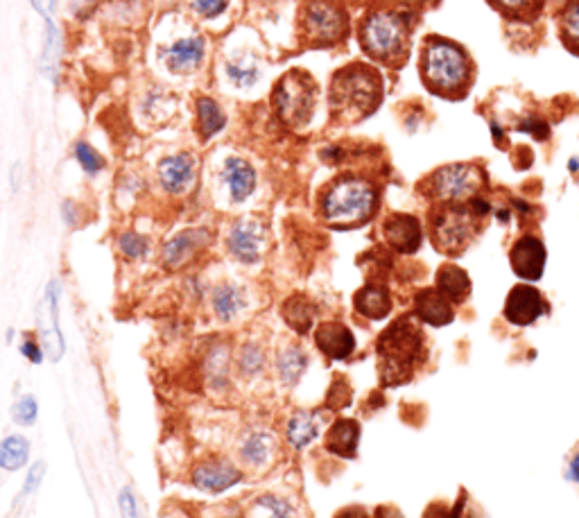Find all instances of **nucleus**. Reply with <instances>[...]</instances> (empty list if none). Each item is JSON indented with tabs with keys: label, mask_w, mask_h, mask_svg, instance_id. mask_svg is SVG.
<instances>
[{
	"label": "nucleus",
	"mask_w": 579,
	"mask_h": 518,
	"mask_svg": "<svg viewBox=\"0 0 579 518\" xmlns=\"http://www.w3.org/2000/svg\"><path fill=\"white\" fill-rule=\"evenodd\" d=\"M382 78L376 69L367 64H351L337 70L331 79L333 118L340 123H360L369 118L381 106Z\"/></svg>",
	"instance_id": "obj_2"
},
{
	"label": "nucleus",
	"mask_w": 579,
	"mask_h": 518,
	"mask_svg": "<svg viewBox=\"0 0 579 518\" xmlns=\"http://www.w3.org/2000/svg\"><path fill=\"white\" fill-rule=\"evenodd\" d=\"M322 435V419L317 412L310 410H299V412L290 414L285 421V441L290 449L304 450Z\"/></svg>",
	"instance_id": "obj_21"
},
{
	"label": "nucleus",
	"mask_w": 579,
	"mask_h": 518,
	"mask_svg": "<svg viewBox=\"0 0 579 518\" xmlns=\"http://www.w3.org/2000/svg\"><path fill=\"white\" fill-rule=\"evenodd\" d=\"M21 354L28 358V363L39 365L43 360V347L32 338V335H25L23 342H21Z\"/></svg>",
	"instance_id": "obj_43"
},
{
	"label": "nucleus",
	"mask_w": 579,
	"mask_h": 518,
	"mask_svg": "<svg viewBox=\"0 0 579 518\" xmlns=\"http://www.w3.org/2000/svg\"><path fill=\"white\" fill-rule=\"evenodd\" d=\"M349 403H351L349 383H346L345 378L337 376L335 381H333L331 390H328V394H326V408L328 410H342V408H346Z\"/></svg>",
	"instance_id": "obj_40"
},
{
	"label": "nucleus",
	"mask_w": 579,
	"mask_h": 518,
	"mask_svg": "<svg viewBox=\"0 0 579 518\" xmlns=\"http://www.w3.org/2000/svg\"><path fill=\"white\" fill-rule=\"evenodd\" d=\"M418 73L430 93L446 100H462L473 87L475 66L469 52L444 37H426Z\"/></svg>",
	"instance_id": "obj_1"
},
{
	"label": "nucleus",
	"mask_w": 579,
	"mask_h": 518,
	"mask_svg": "<svg viewBox=\"0 0 579 518\" xmlns=\"http://www.w3.org/2000/svg\"><path fill=\"white\" fill-rule=\"evenodd\" d=\"M381 358V378L385 385H400L412 381L417 365L426 358V339L412 317L391 321L376 344Z\"/></svg>",
	"instance_id": "obj_4"
},
{
	"label": "nucleus",
	"mask_w": 579,
	"mask_h": 518,
	"mask_svg": "<svg viewBox=\"0 0 579 518\" xmlns=\"http://www.w3.org/2000/svg\"><path fill=\"white\" fill-rule=\"evenodd\" d=\"M382 238L394 252L414 254L421 247V225L409 213H391L382 222Z\"/></svg>",
	"instance_id": "obj_15"
},
{
	"label": "nucleus",
	"mask_w": 579,
	"mask_h": 518,
	"mask_svg": "<svg viewBox=\"0 0 579 518\" xmlns=\"http://www.w3.org/2000/svg\"><path fill=\"white\" fill-rule=\"evenodd\" d=\"M30 439L23 435H7L0 441V468L7 473H16L28 464Z\"/></svg>",
	"instance_id": "obj_30"
},
{
	"label": "nucleus",
	"mask_w": 579,
	"mask_h": 518,
	"mask_svg": "<svg viewBox=\"0 0 579 518\" xmlns=\"http://www.w3.org/2000/svg\"><path fill=\"white\" fill-rule=\"evenodd\" d=\"M373 518H403L399 513V509L394 507H378L376 513H373Z\"/></svg>",
	"instance_id": "obj_48"
},
{
	"label": "nucleus",
	"mask_w": 579,
	"mask_h": 518,
	"mask_svg": "<svg viewBox=\"0 0 579 518\" xmlns=\"http://www.w3.org/2000/svg\"><path fill=\"white\" fill-rule=\"evenodd\" d=\"M378 208V190L369 180L358 175H342L324 189L319 213L324 222L335 229H355L367 225Z\"/></svg>",
	"instance_id": "obj_3"
},
{
	"label": "nucleus",
	"mask_w": 579,
	"mask_h": 518,
	"mask_svg": "<svg viewBox=\"0 0 579 518\" xmlns=\"http://www.w3.org/2000/svg\"><path fill=\"white\" fill-rule=\"evenodd\" d=\"M265 365H267L265 349L256 342H244L238 349V354H235V367H238V372L247 378H253L258 376V374L265 372Z\"/></svg>",
	"instance_id": "obj_32"
},
{
	"label": "nucleus",
	"mask_w": 579,
	"mask_h": 518,
	"mask_svg": "<svg viewBox=\"0 0 579 518\" xmlns=\"http://www.w3.org/2000/svg\"><path fill=\"white\" fill-rule=\"evenodd\" d=\"M547 310V303L543 294L532 285H514L511 292L507 294L505 301V317L514 326H529L537 321L543 312Z\"/></svg>",
	"instance_id": "obj_13"
},
{
	"label": "nucleus",
	"mask_w": 579,
	"mask_h": 518,
	"mask_svg": "<svg viewBox=\"0 0 579 518\" xmlns=\"http://www.w3.org/2000/svg\"><path fill=\"white\" fill-rule=\"evenodd\" d=\"M435 288L451 303H464L471 294V279L462 267L446 263V265L439 267Z\"/></svg>",
	"instance_id": "obj_28"
},
{
	"label": "nucleus",
	"mask_w": 579,
	"mask_h": 518,
	"mask_svg": "<svg viewBox=\"0 0 579 518\" xmlns=\"http://www.w3.org/2000/svg\"><path fill=\"white\" fill-rule=\"evenodd\" d=\"M195 10L202 16H217L226 10L229 0H193Z\"/></svg>",
	"instance_id": "obj_44"
},
{
	"label": "nucleus",
	"mask_w": 579,
	"mask_h": 518,
	"mask_svg": "<svg viewBox=\"0 0 579 518\" xmlns=\"http://www.w3.org/2000/svg\"><path fill=\"white\" fill-rule=\"evenodd\" d=\"M315 347L333 363L351 358L355 351V338L351 328L342 321H322L313 333Z\"/></svg>",
	"instance_id": "obj_14"
},
{
	"label": "nucleus",
	"mask_w": 579,
	"mask_h": 518,
	"mask_svg": "<svg viewBox=\"0 0 579 518\" xmlns=\"http://www.w3.org/2000/svg\"><path fill=\"white\" fill-rule=\"evenodd\" d=\"M299 28L310 46H333L349 34V16L331 0H310L304 7Z\"/></svg>",
	"instance_id": "obj_9"
},
{
	"label": "nucleus",
	"mask_w": 579,
	"mask_h": 518,
	"mask_svg": "<svg viewBox=\"0 0 579 518\" xmlns=\"http://www.w3.org/2000/svg\"><path fill=\"white\" fill-rule=\"evenodd\" d=\"M271 105L288 127H304L315 114L317 84L306 70H288L271 91Z\"/></svg>",
	"instance_id": "obj_8"
},
{
	"label": "nucleus",
	"mask_w": 579,
	"mask_h": 518,
	"mask_svg": "<svg viewBox=\"0 0 579 518\" xmlns=\"http://www.w3.org/2000/svg\"><path fill=\"white\" fill-rule=\"evenodd\" d=\"M244 480V471L226 455H207L190 468V482L202 494H225Z\"/></svg>",
	"instance_id": "obj_10"
},
{
	"label": "nucleus",
	"mask_w": 579,
	"mask_h": 518,
	"mask_svg": "<svg viewBox=\"0 0 579 518\" xmlns=\"http://www.w3.org/2000/svg\"><path fill=\"white\" fill-rule=\"evenodd\" d=\"M280 317L285 324L295 330L297 335H306L313 330L315 317H317V306L310 301L306 294H290L283 303H280Z\"/></svg>",
	"instance_id": "obj_25"
},
{
	"label": "nucleus",
	"mask_w": 579,
	"mask_h": 518,
	"mask_svg": "<svg viewBox=\"0 0 579 518\" xmlns=\"http://www.w3.org/2000/svg\"><path fill=\"white\" fill-rule=\"evenodd\" d=\"M198 175V161L193 154L166 156L159 163V181L168 195H184Z\"/></svg>",
	"instance_id": "obj_17"
},
{
	"label": "nucleus",
	"mask_w": 579,
	"mask_h": 518,
	"mask_svg": "<svg viewBox=\"0 0 579 518\" xmlns=\"http://www.w3.org/2000/svg\"><path fill=\"white\" fill-rule=\"evenodd\" d=\"M229 349L225 347H213L207 358V376L213 390H225L229 387Z\"/></svg>",
	"instance_id": "obj_34"
},
{
	"label": "nucleus",
	"mask_w": 579,
	"mask_h": 518,
	"mask_svg": "<svg viewBox=\"0 0 579 518\" xmlns=\"http://www.w3.org/2000/svg\"><path fill=\"white\" fill-rule=\"evenodd\" d=\"M204 60V39L202 37H186L172 43L166 51L168 69L175 73H188L195 70Z\"/></svg>",
	"instance_id": "obj_26"
},
{
	"label": "nucleus",
	"mask_w": 579,
	"mask_h": 518,
	"mask_svg": "<svg viewBox=\"0 0 579 518\" xmlns=\"http://www.w3.org/2000/svg\"><path fill=\"white\" fill-rule=\"evenodd\" d=\"M247 306V297H244V290L238 288L234 283H220L213 288L211 292V308L213 315L220 321L229 324L234 321L240 312Z\"/></svg>",
	"instance_id": "obj_27"
},
{
	"label": "nucleus",
	"mask_w": 579,
	"mask_h": 518,
	"mask_svg": "<svg viewBox=\"0 0 579 518\" xmlns=\"http://www.w3.org/2000/svg\"><path fill=\"white\" fill-rule=\"evenodd\" d=\"M32 5L41 16H51L52 7H55V0H32Z\"/></svg>",
	"instance_id": "obj_47"
},
{
	"label": "nucleus",
	"mask_w": 579,
	"mask_h": 518,
	"mask_svg": "<svg viewBox=\"0 0 579 518\" xmlns=\"http://www.w3.org/2000/svg\"><path fill=\"white\" fill-rule=\"evenodd\" d=\"M276 450V437L270 430L253 428L247 430L238 441V455L244 467L262 468L271 459Z\"/></svg>",
	"instance_id": "obj_20"
},
{
	"label": "nucleus",
	"mask_w": 579,
	"mask_h": 518,
	"mask_svg": "<svg viewBox=\"0 0 579 518\" xmlns=\"http://www.w3.org/2000/svg\"><path fill=\"white\" fill-rule=\"evenodd\" d=\"M226 75H229L231 82H234L235 87L249 88L258 82L261 70H258V66L253 64V61L240 60V61H229V64H226Z\"/></svg>",
	"instance_id": "obj_36"
},
{
	"label": "nucleus",
	"mask_w": 579,
	"mask_h": 518,
	"mask_svg": "<svg viewBox=\"0 0 579 518\" xmlns=\"http://www.w3.org/2000/svg\"><path fill=\"white\" fill-rule=\"evenodd\" d=\"M247 518H299V512L279 494H261L249 504Z\"/></svg>",
	"instance_id": "obj_29"
},
{
	"label": "nucleus",
	"mask_w": 579,
	"mask_h": 518,
	"mask_svg": "<svg viewBox=\"0 0 579 518\" xmlns=\"http://www.w3.org/2000/svg\"><path fill=\"white\" fill-rule=\"evenodd\" d=\"M511 270L525 281H538L543 276L546 267V247L534 236H523L510 249Z\"/></svg>",
	"instance_id": "obj_16"
},
{
	"label": "nucleus",
	"mask_w": 579,
	"mask_h": 518,
	"mask_svg": "<svg viewBox=\"0 0 579 518\" xmlns=\"http://www.w3.org/2000/svg\"><path fill=\"white\" fill-rule=\"evenodd\" d=\"M57 55V32L52 25H48L46 32V46H43V70L52 69V61H55Z\"/></svg>",
	"instance_id": "obj_45"
},
{
	"label": "nucleus",
	"mask_w": 579,
	"mask_h": 518,
	"mask_svg": "<svg viewBox=\"0 0 579 518\" xmlns=\"http://www.w3.org/2000/svg\"><path fill=\"white\" fill-rule=\"evenodd\" d=\"M559 39L573 55H579V0H570L561 12Z\"/></svg>",
	"instance_id": "obj_33"
},
{
	"label": "nucleus",
	"mask_w": 579,
	"mask_h": 518,
	"mask_svg": "<svg viewBox=\"0 0 579 518\" xmlns=\"http://www.w3.org/2000/svg\"><path fill=\"white\" fill-rule=\"evenodd\" d=\"M75 156H78L79 165L87 170L88 175H96V172H100V170L105 168V159H102L88 143H78V145H75Z\"/></svg>",
	"instance_id": "obj_39"
},
{
	"label": "nucleus",
	"mask_w": 579,
	"mask_h": 518,
	"mask_svg": "<svg viewBox=\"0 0 579 518\" xmlns=\"http://www.w3.org/2000/svg\"><path fill=\"white\" fill-rule=\"evenodd\" d=\"M118 507H120V518H145L141 512V504H138L136 495L132 494L129 486H124L118 495Z\"/></svg>",
	"instance_id": "obj_41"
},
{
	"label": "nucleus",
	"mask_w": 579,
	"mask_h": 518,
	"mask_svg": "<svg viewBox=\"0 0 579 518\" xmlns=\"http://www.w3.org/2000/svg\"><path fill=\"white\" fill-rule=\"evenodd\" d=\"M489 204L482 198L462 204H437L427 217V229L435 249L446 256H462L482 231Z\"/></svg>",
	"instance_id": "obj_5"
},
{
	"label": "nucleus",
	"mask_w": 579,
	"mask_h": 518,
	"mask_svg": "<svg viewBox=\"0 0 579 518\" xmlns=\"http://www.w3.org/2000/svg\"><path fill=\"white\" fill-rule=\"evenodd\" d=\"M222 175H225V184L234 202H244L256 190V170L240 156H231L225 161Z\"/></svg>",
	"instance_id": "obj_22"
},
{
	"label": "nucleus",
	"mask_w": 579,
	"mask_h": 518,
	"mask_svg": "<svg viewBox=\"0 0 579 518\" xmlns=\"http://www.w3.org/2000/svg\"><path fill=\"white\" fill-rule=\"evenodd\" d=\"M267 243V229L261 220L253 217H240L234 222L226 234V249L235 261L244 263V265H253L261 261L262 249Z\"/></svg>",
	"instance_id": "obj_11"
},
{
	"label": "nucleus",
	"mask_w": 579,
	"mask_h": 518,
	"mask_svg": "<svg viewBox=\"0 0 579 518\" xmlns=\"http://www.w3.org/2000/svg\"><path fill=\"white\" fill-rule=\"evenodd\" d=\"M487 186L484 170L475 163H448L418 184V190L435 204H462L480 198Z\"/></svg>",
	"instance_id": "obj_7"
},
{
	"label": "nucleus",
	"mask_w": 579,
	"mask_h": 518,
	"mask_svg": "<svg viewBox=\"0 0 579 518\" xmlns=\"http://www.w3.org/2000/svg\"><path fill=\"white\" fill-rule=\"evenodd\" d=\"M211 245L208 229H186L172 236L161 249V263L168 270H184Z\"/></svg>",
	"instance_id": "obj_12"
},
{
	"label": "nucleus",
	"mask_w": 579,
	"mask_h": 518,
	"mask_svg": "<svg viewBox=\"0 0 579 518\" xmlns=\"http://www.w3.org/2000/svg\"><path fill=\"white\" fill-rule=\"evenodd\" d=\"M414 315L430 326H446L455 319L453 303L437 288H423L414 297Z\"/></svg>",
	"instance_id": "obj_19"
},
{
	"label": "nucleus",
	"mask_w": 579,
	"mask_h": 518,
	"mask_svg": "<svg viewBox=\"0 0 579 518\" xmlns=\"http://www.w3.org/2000/svg\"><path fill=\"white\" fill-rule=\"evenodd\" d=\"M226 118L222 114V109L217 106L216 100L211 97H199L198 100V125H199V134L204 138H211L225 127Z\"/></svg>",
	"instance_id": "obj_35"
},
{
	"label": "nucleus",
	"mask_w": 579,
	"mask_h": 518,
	"mask_svg": "<svg viewBox=\"0 0 579 518\" xmlns=\"http://www.w3.org/2000/svg\"><path fill=\"white\" fill-rule=\"evenodd\" d=\"M489 5L511 21H532L543 10L546 0H489Z\"/></svg>",
	"instance_id": "obj_31"
},
{
	"label": "nucleus",
	"mask_w": 579,
	"mask_h": 518,
	"mask_svg": "<svg viewBox=\"0 0 579 518\" xmlns=\"http://www.w3.org/2000/svg\"><path fill=\"white\" fill-rule=\"evenodd\" d=\"M412 16L399 10H373L360 23V46L372 60L399 69L409 55Z\"/></svg>",
	"instance_id": "obj_6"
},
{
	"label": "nucleus",
	"mask_w": 579,
	"mask_h": 518,
	"mask_svg": "<svg viewBox=\"0 0 579 518\" xmlns=\"http://www.w3.org/2000/svg\"><path fill=\"white\" fill-rule=\"evenodd\" d=\"M568 477L573 482H579V453L574 455L573 459H570V467H568Z\"/></svg>",
	"instance_id": "obj_49"
},
{
	"label": "nucleus",
	"mask_w": 579,
	"mask_h": 518,
	"mask_svg": "<svg viewBox=\"0 0 579 518\" xmlns=\"http://www.w3.org/2000/svg\"><path fill=\"white\" fill-rule=\"evenodd\" d=\"M310 358L304 349H301L299 344H285L283 349H279L274 358V367H276V376L283 385L295 387L297 383L304 378L306 369H308Z\"/></svg>",
	"instance_id": "obj_24"
},
{
	"label": "nucleus",
	"mask_w": 579,
	"mask_h": 518,
	"mask_svg": "<svg viewBox=\"0 0 579 518\" xmlns=\"http://www.w3.org/2000/svg\"><path fill=\"white\" fill-rule=\"evenodd\" d=\"M335 518H369V513L363 507L354 504V507H345L335 513Z\"/></svg>",
	"instance_id": "obj_46"
},
{
	"label": "nucleus",
	"mask_w": 579,
	"mask_h": 518,
	"mask_svg": "<svg viewBox=\"0 0 579 518\" xmlns=\"http://www.w3.org/2000/svg\"><path fill=\"white\" fill-rule=\"evenodd\" d=\"M354 308L364 319H385L391 312V294L385 285L367 283L354 297Z\"/></svg>",
	"instance_id": "obj_23"
},
{
	"label": "nucleus",
	"mask_w": 579,
	"mask_h": 518,
	"mask_svg": "<svg viewBox=\"0 0 579 518\" xmlns=\"http://www.w3.org/2000/svg\"><path fill=\"white\" fill-rule=\"evenodd\" d=\"M400 5H408V7H414V5H423V3H430V0H399Z\"/></svg>",
	"instance_id": "obj_50"
},
{
	"label": "nucleus",
	"mask_w": 579,
	"mask_h": 518,
	"mask_svg": "<svg viewBox=\"0 0 579 518\" xmlns=\"http://www.w3.org/2000/svg\"><path fill=\"white\" fill-rule=\"evenodd\" d=\"M43 476H46V462H34L32 467H30L28 476H25L23 491H21V495L34 494V491H37V486L41 485Z\"/></svg>",
	"instance_id": "obj_42"
},
{
	"label": "nucleus",
	"mask_w": 579,
	"mask_h": 518,
	"mask_svg": "<svg viewBox=\"0 0 579 518\" xmlns=\"http://www.w3.org/2000/svg\"><path fill=\"white\" fill-rule=\"evenodd\" d=\"M360 444V423L355 419H335L324 435V449L335 458L354 459Z\"/></svg>",
	"instance_id": "obj_18"
},
{
	"label": "nucleus",
	"mask_w": 579,
	"mask_h": 518,
	"mask_svg": "<svg viewBox=\"0 0 579 518\" xmlns=\"http://www.w3.org/2000/svg\"><path fill=\"white\" fill-rule=\"evenodd\" d=\"M39 417V403L32 394H23L12 408V419L19 426H34Z\"/></svg>",
	"instance_id": "obj_38"
},
{
	"label": "nucleus",
	"mask_w": 579,
	"mask_h": 518,
	"mask_svg": "<svg viewBox=\"0 0 579 518\" xmlns=\"http://www.w3.org/2000/svg\"><path fill=\"white\" fill-rule=\"evenodd\" d=\"M118 249L123 252V256L132 258V261H138V258H142L145 254H148L150 243L145 236L136 234V231H127V234H123L118 238Z\"/></svg>",
	"instance_id": "obj_37"
}]
</instances>
